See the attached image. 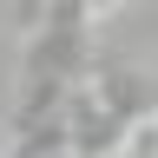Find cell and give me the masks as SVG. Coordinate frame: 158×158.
I'll list each match as a JSON object with an SVG mask.
<instances>
[{
	"instance_id": "obj_2",
	"label": "cell",
	"mask_w": 158,
	"mask_h": 158,
	"mask_svg": "<svg viewBox=\"0 0 158 158\" xmlns=\"http://www.w3.org/2000/svg\"><path fill=\"white\" fill-rule=\"evenodd\" d=\"M112 158H152V118H132V125L118 132V145H112Z\"/></svg>"
},
{
	"instance_id": "obj_1",
	"label": "cell",
	"mask_w": 158,
	"mask_h": 158,
	"mask_svg": "<svg viewBox=\"0 0 158 158\" xmlns=\"http://www.w3.org/2000/svg\"><path fill=\"white\" fill-rule=\"evenodd\" d=\"M86 92L118 118V125L152 118V73L145 66H86Z\"/></svg>"
}]
</instances>
